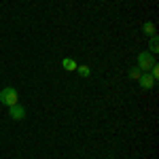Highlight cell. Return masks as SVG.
Wrapping results in <instances>:
<instances>
[{
  "label": "cell",
  "mask_w": 159,
  "mask_h": 159,
  "mask_svg": "<svg viewBox=\"0 0 159 159\" xmlns=\"http://www.w3.org/2000/svg\"><path fill=\"white\" fill-rule=\"evenodd\" d=\"M140 74H142V70H140L138 66H134V68H129V79H134V81H138V79H140Z\"/></svg>",
  "instance_id": "cell-8"
},
{
  "label": "cell",
  "mask_w": 159,
  "mask_h": 159,
  "mask_svg": "<svg viewBox=\"0 0 159 159\" xmlns=\"http://www.w3.org/2000/svg\"><path fill=\"white\" fill-rule=\"evenodd\" d=\"M76 70H79V74H81V76H89V74H91V70H89V66H76Z\"/></svg>",
  "instance_id": "cell-9"
},
{
  "label": "cell",
  "mask_w": 159,
  "mask_h": 159,
  "mask_svg": "<svg viewBox=\"0 0 159 159\" xmlns=\"http://www.w3.org/2000/svg\"><path fill=\"white\" fill-rule=\"evenodd\" d=\"M157 51H159V36L155 34V36H151V43H148V53L155 55Z\"/></svg>",
  "instance_id": "cell-6"
},
{
  "label": "cell",
  "mask_w": 159,
  "mask_h": 159,
  "mask_svg": "<svg viewBox=\"0 0 159 159\" xmlns=\"http://www.w3.org/2000/svg\"><path fill=\"white\" fill-rule=\"evenodd\" d=\"M155 83H157V81H155L148 72H142V74H140V79H138V85L142 87V89H153Z\"/></svg>",
  "instance_id": "cell-4"
},
{
  "label": "cell",
  "mask_w": 159,
  "mask_h": 159,
  "mask_svg": "<svg viewBox=\"0 0 159 159\" xmlns=\"http://www.w3.org/2000/svg\"><path fill=\"white\" fill-rule=\"evenodd\" d=\"M61 66H64V70L72 72V70H76V66H79V64H76L72 57H64V60H61Z\"/></svg>",
  "instance_id": "cell-5"
},
{
  "label": "cell",
  "mask_w": 159,
  "mask_h": 159,
  "mask_svg": "<svg viewBox=\"0 0 159 159\" xmlns=\"http://www.w3.org/2000/svg\"><path fill=\"white\" fill-rule=\"evenodd\" d=\"M25 115H28V110L21 104H15V106L9 108V117H11L13 121H21V119H25Z\"/></svg>",
  "instance_id": "cell-3"
},
{
  "label": "cell",
  "mask_w": 159,
  "mask_h": 159,
  "mask_svg": "<svg viewBox=\"0 0 159 159\" xmlns=\"http://www.w3.org/2000/svg\"><path fill=\"white\" fill-rule=\"evenodd\" d=\"M0 102H2L7 108L19 104V93H17V89H15V87H4V89L0 91Z\"/></svg>",
  "instance_id": "cell-1"
},
{
  "label": "cell",
  "mask_w": 159,
  "mask_h": 159,
  "mask_svg": "<svg viewBox=\"0 0 159 159\" xmlns=\"http://www.w3.org/2000/svg\"><path fill=\"white\" fill-rule=\"evenodd\" d=\"M142 32L147 36H155V25H153V21H144L142 24Z\"/></svg>",
  "instance_id": "cell-7"
},
{
  "label": "cell",
  "mask_w": 159,
  "mask_h": 159,
  "mask_svg": "<svg viewBox=\"0 0 159 159\" xmlns=\"http://www.w3.org/2000/svg\"><path fill=\"white\" fill-rule=\"evenodd\" d=\"M153 64H157L153 53H148V51H142V53H138V68H140L142 72H148Z\"/></svg>",
  "instance_id": "cell-2"
}]
</instances>
